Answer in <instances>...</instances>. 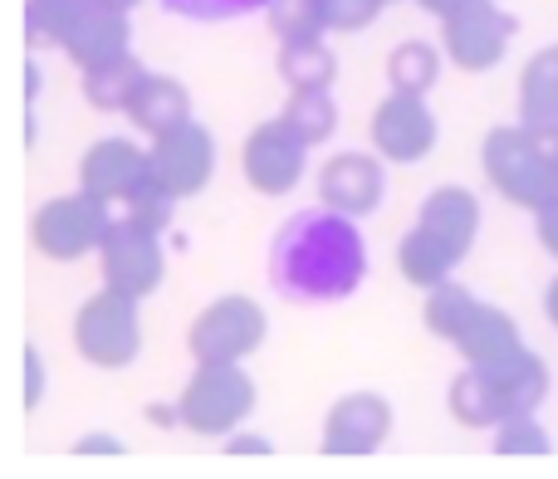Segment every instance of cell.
<instances>
[{
    "label": "cell",
    "instance_id": "obj_1",
    "mask_svg": "<svg viewBox=\"0 0 558 479\" xmlns=\"http://www.w3.org/2000/svg\"><path fill=\"white\" fill-rule=\"evenodd\" d=\"M367 269H373V255H367L363 225L328 206H304L284 216L265 249V279L275 298L299 308H328L353 298L367 284Z\"/></svg>",
    "mask_w": 558,
    "mask_h": 479
},
{
    "label": "cell",
    "instance_id": "obj_2",
    "mask_svg": "<svg viewBox=\"0 0 558 479\" xmlns=\"http://www.w3.org/2000/svg\"><path fill=\"white\" fill-rule=\"evenodd\" d=\"M157 5L177 20H196V25H231V20L265 15L279 0H157Z\"/></svg>",
    "mask_w": 558,
    "mask_h": 479
}]
</instances>
